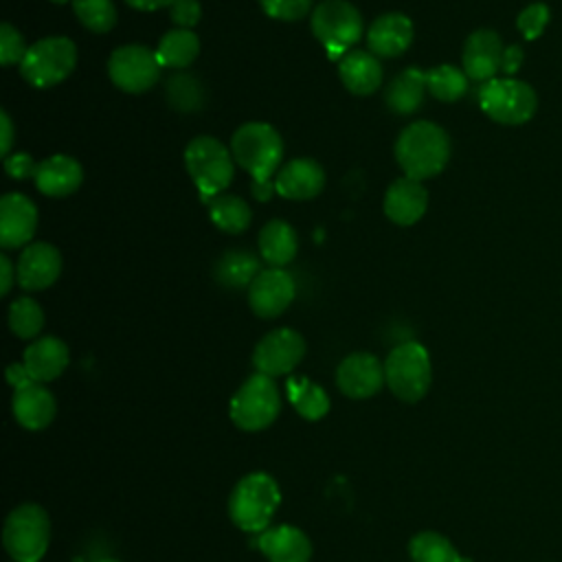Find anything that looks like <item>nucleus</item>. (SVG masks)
Wrapping results in <instances>:
<instances>
[{
    "label": "nucleus",
    "instance_id": "20e7f679",
    "mask_svg": "<svg viewBox=\"0 0 562 562\" xmlns=\"http://www.w3.org/2000/svg\"><path fill=\"white\" fill-rule=\"evenodd\" d=\"M184 167L198 187L202 200L224 193L235 176V158L231 149L213 136H195L184 149Z\"/></svg>",
    "mask_w": 562,
    "mask_h": 562
},
{
    "label": "nucleus",
    "instance_id": "9d476101",
    "mask_svg": "<svg viewBox=\"0 0 562 562\" xmlns=\"http://www.w3.org/2000/svg\"><path fill=\"white\" fill-rule=\"evenodd\" d=\"M479 105L496 123L520 125L533 116L538 99L529 83L512 77H494L479 90Z\"/></svg>",
    "mask_w": 562,
    "mask_h": 562
},
{
    "label": "nucleus",
    "instance_id": "4468645a",
    "mask_svg": "<svg viewBox=\"0 0 562 562\" xmlns=\"http://www.w3.org/2000/svg\"><path fill=\"white\" fill-rule=\"evenodd\" d=\"M18 285L26 292L50 288L61 274V255L48 241H31L18 259Z\"/></svg>",
    "mask_w": 562,
    "mask_h": 562
},
{
    "label": "nucleus",
    "instance_id": "c03bdc74",
    "mask_svg": "<svg viewBox=\"0 0 562 562\" xmlns=\"http://www.w3.org/2000/svg\"><path fill=\"white\" fill-rule=\"evenodd\" d=\"M0 121H2V149L0 154L7 158L13 149V123H11V116L7 112H0Z\"/></svg>",
    "mask_w": 562,
    "mask_h": 562
},
{
    "label": "nucleus",
    "instance_id": "37998d69",
    "mask_svg": "<svg viewBox=\"0 0 562 562\" xmlns=\"http://www.w3.org/2000/svg\"><path fill=\"white\" fill-rule=\"evenodd\" d=\"M0 274H2V285H0V294L7 296L13 288V281H18V270L13 268L11 259L7 255H0Z\"/></svg>",
    "mask_w": 562,
    "mask_h": 562
},
{
    "label": "nucleus",
    "instance_id": "393cba45",
    "mask_svg": "<svg viewBox=\"0 0 562 562\" xmlns=\"http://www.w3.org/2000/svg\"><path fill=\"white\" fill-rule=\"evenodd\" d=\"M257 547L268 562H310L312 555L310 538L292 525H279L261 531Z\"/></svg>",
    "mask_w": 562,
    "mask_h": 562
},
{
    "label": "nucleus",
    "instance_id": "cd10ccee",
    "mask_svg": "<svg viewBox=\"0 0 562 562\" xmlns=\"http://www.w3.org/2000/svg\"><path fill=\"white\" fill-rule=\"evenodd\" d=\"M259 272H261V261L257 255L248 250H228L215 263V279L224 288H233V290L250 288V283L257 279Z\"/></svg>",
    "mask_w": 562,
    "mask_h": 562
},
{
    "label": "nucleus",
    "instance_id": "0eeeda50",
    "mask_svg": "<svg viewBox=\"0 0 562 562\" xmlns=\"http://www.w3.org/2000/svg\"><path fill=\"white\" fill-rule=\"evenodd\" d=\"M314 37L327 48L329 57H342L360 42L364 22L360 11L347 0H323L314 7L310 20Z\"/></svg>",
    "mask_w": 562,
    "mask_h": 562
},
{
    "label": "nucleus",
    "instance_id": "473e14b6",
    "mask_svg": "<svg viewBox=\"0 0 562 562\" xmlns=\"http://www.w3.org/2000/svg\"><path fill=\"white\" fill-rule=\"evenodd\" d=\"M408 553L413 562H465L448 538L437 531H422L411 538Z\"/></svg>",
    "mask_w": 562,
    "mask_h": 562
},
{
    "label": "nucleus",
    "instance_id": "f704fd0d",
    "mask_svg": "<svg viewBox=\"0 0 562 562\" xmlns=\"http://www.w3.org/2000/svg\"><path fill=\"white\" fill-rule=\"evenodd\" d=\"M9 327L18 338H35L44 327V312L31 296L15 299L9 307Z\"/></svg>",
    "mask_w": 562,
    "mask_h": 562
},
{
    "label": "nucleus",
    "instance_id": "423d86ee",
    "mask_svg": "<svg viewBox=\"0 0 562 562\" xmlns=\"http://www.w3.org/2000/svg\"><path fill=\"white\" fill-rule=\"evenodd\" d=\"M77 66V46L70 37L50 35L29 46L20 75L33 88H53L70 77Z\"/></svg>",
    "mask_w": 562,
    "mask_h": 562
},
{
    "label": "nucleus",
    "instance_id": "09e8293b",
    "mask_svg": "<svg viewBox=\"0 0 562 562\" xmlns=\"http://www.w3.org/2000/svg\"><path fill=\"white\" fill-rule=\"evenodd\" d=\"M97 562H121V560H116V558H99Z\"/></svg>",
    "mask_w": 562,
    "mask_h": 562
},
{
    "label": "nucleus",
    "instance_id": "2f4dec72",
    "mask_svg": "<svg viewBox=\"0 0 562 562\" xmlns=\"http://www.w3.org/2000/svg\"><path fill=\"white\" fill-rule=\"evenodd\" d=\"M426 90L439 101H459L468 90V75L450 64L435 66L426 70Z\"/></svg>",
    "mask_w": 562,
    "mask_h": 562
},
{
    "label": "nucleus",
    "instance_id": "7ed1b4c3",
    "mask_svg": "<svg viewBox=\"0 0 562 562\" xmlns=\"http://www.w3.org/2000/svg\"><path fill=\"white\" fill-rule=\"evenodd\" d=\"M279 503L281 492L277 481L266 472H252L239 479L233 487L228 498V514L241 531L261 533L268 529Z\"/></svg>",
    "mask_w": 562,
    "mask_h": 562
},
{
    "label": "nucleus",
    "instance_id": "a19ab883",
    "mask_svg": "<svg viewBox=\"0 0 562 562\" xmlns=\"http://www.w3.org/2000/svg\"><path fill=\"white\" fill-rule=\"evenodd\" d=\"M37 167H40V162H35V158L31 154H24V151H15V154H9L4 158V171L13 180L35 178Z\"/></svg>",
    "mask_w": 562,
    "mask_h": 562
},
{
    "label": "nucleus",
    "instance_id": "f03ea898",
    "mask_svg": "<svg viewBox=\"0 0 562 562\" xmlns=\"http://www.w3.org/2000/svg\"><path fill=\"white\" fill-rule=\"evenodd\" d=\"M231 154L252 182H268L281 167L283 140L270 123L250 121L235 130Z\"/></svg>",
    "mask_w": 562,
    "mask_h": 562
},
{
    "label": "nucleus",
    "instance_id": "1a4fd4ad",
    "mask_svg": "<svg viewBox=\"0 0 562 562\" xmlns=\"http://www.w3.org/2000/svg\"><path fill=\"white\" fill-rule=\"evenodd\" d=\"M281 411V395L270 375H250L231 400V419L237 428L255 432L268 428Z\"/></svg>",
    "mask_w": 562,
    "mask_h": 562
},
{
    "label": "nucleus",
    "instance_id": "a878e982",
    "mask_svg": "<svg viewBox=\"0 0 562 562\" xmlns=\"http://www.w3.org/2000/svg\"><path fill=\"white\" fill-rule=\"evenodd\" d=\"M424 94H426V72L419 68H406L389 81L384 90V103L391 112L400 116H408L422 108Z\"/></svg>",
    "mask_w": 562,
    "mask_h": 562
},
{
    "label": "nucleus",
    "instance_id": "a211bd4d",
    "mask_svg": "<svg viewBox=\"0 0 562 562\" xmlns=\"http://www.w3.org/2000/svg\"><path fill=\"white\" fill-rule=\"evenodd\" d=\"M384 215L397 226H413L428 209V191L419 180L397 178L384 193Z\"/></svg>",
    "mask_w": 562,
    "mask_h": 562
},
{
    "label": "nucleus",
    "instance_id": "4be33fe9",
    "mask_svg": "<svg viewBox=\"0 0 562 562\" xmlns=\"http://www.w3.org/2000/svg\"><path fill=\"white\" fill-rule=\"evenodd\" d=\"M83 182V167L79 160L66 154L48 156L40 162L35 173V187L48 198H66L75 193Z\"/></svg>",
    "mask_w": 562,
    "mask_h": 562
},
{
    "label": "nucleus",
    "instance_id": "6ab92c4d",
    "mask_svg": "<svg viewBox=\"0 0 562 562\" xmlns=\"http://www.w3.org/2000/svg\"><path fill=\"white\" fill-rule=\"evenodd\" d=\"M274 189L285 200H312L325 189V171L312 158H294L277 171Z\"/></svg>",
    "mask_w": 562,
    "mask_h": 562
},
{
    "label": "nucleus",
    "instance_id": "c756f323",
    "mask_svg": "<svg viewBox=\"0 0 562 562\" xmlns=\"http://www.w3.org/2000/svg\"><path fill=\"white\" fill-rule=\"evenodd\" d=\"M209 217L220 231L239 235L250 226L252 211L244 198L231 195V193H220L209 200Z\"/></svg>",
    "mask_w": 562,
    "mask_h": 562
},
{
    "label": "nucleus",
    "instance_id": "58836bf2",
    "mask_svg": "<svg viewBox=\"0 0 562 562\" xmlns=\"http://www.w3.org/2000/svg\"><path fill=\"white\" fill-rule=\"evenodd\" d=\"M549 22V7L542 4V2H533L529 7H525L520 13H518V29L522 33L525 40H536L542 35L544 26Z\"/></svg>",
    "mask_w": 562,
    "mask_h": 562
},
{
    "label": "nucleus",
    "instance_id": "c85d7f7f",
    "mask_svg": "<svg viewBox=\"0 0 562 562\" xmlns=\"http://www.w3.org/2000/svg\"><path fill=\"white\" fill-rule=\"evenodd\" d=\"M200 53V37L191 29H171L167 31L156 48L160 66L167 68H187L195 61Z\"/></svg>",
    "mask_w": 562,
    "mask_h": 562
},
{
    "label": "nucleus",
    "instance_id": "de8ad7c7",
    "mask_svg": "<svg viewBox=\"0 0 562 562\" xmlns=\"http://www.w3.org/2000/svg\"><path fill=\"white\" fill-rule=\"evenodd\" d=\"M274 193H277V189H274V182H272V180H268V182H252V195H255V200L268 202Z\"/></svg>",
    "mask_w": 562,
    "mask_h": 562
},
{
    "label": "nucleus",
    "instance_id": "5701e85b",
    "mask_svg": "<svg viewBox=\"0 0 562 562\" xmlns=\"http://www.w3.org/2000/svg\"><path fill=\"white\" fill-rule=\"evenodd\" d=\"M11 408H13V417L18 419V424L29 430L46 428L53 422L55 411H57L53 393L46 386H42L40 382H29V384L15 389Z\"/></svg>",
    "mask_w": 562,
    "mask_h": 562
},
{
    "label": "nucleus",
    "instance_id": "8fccbe9b",
    "mask_svg": "<svg viewBox=\"0 0 562 562\" xmlns=\"http://www.w3.org/2000/svg\"><path fill=\"white\" fill-rule=\"evenodd\" d=\"M50 2H55V4H66L68 0H50ZM70 2H72V0H70Z\"/></svg>",
    "mask_w": 562,
    "mask_h": 562
},
{
    "label": "nucleus",
    "instance_id": "c9c22d12",
    "mask_svg": "<svg viewBox=\"0 0 562 562\" xmlns=\"http://www.w3.org/2000/svg\"><path fill=\"white\" fill-rule=\"evenodd\" d=\"M72 11L92 33H108L116 24V7L112 0H72Z\"/></svg>",
    "mask_w": 562,
    "mask_h": 562
},
{
    "label": "nucleus",
    "instance_id": "9b49d317",
    "mask_svg": "<svg viewBox=\"0 0 562 562\" xmlns=\"http://www.w3.org/2000/svg\"><path fill=\"white\" fill-rule=\"evenodd\" d=\"M160 68L156 50L145 44L119 46L108 59V75L112 83L127 94H140L154 88L160 79Z\"/></svg>",
    "mask_w": 562,
    "mask_h": 562
},
{
    "label": "nucleus",
    "instance_id": "f257e3e1",
    "mask_svg": "<svg viewBox=\"0 0 562 562\" xmlns=\"http://www.w3.org/2000/svg\"><path fill=\"white\" fill-rule=\"evenodd\" d=\"M395 160L404 176L428 180L443 171L450 160V138L443 127L432 121H415L406 125L395 140Z\"/></svg>",
    "mask_w": 562,
    "mask_h": 562
},
{
    "label": "nucleus",
    "instance_id": "49530a36",
    "mask_svg": "<svg viewBox=\"0 0 562 562\" xmlns=\"http://www.w3.org/2000/svg\"><path fill=\"white\" fill-rule=\"evenodd\" d=\"M127 7L136 11H158V9H169L173 0H125Z\"/></svg>",
    "mask_w": 562,
    "mask_h": 562
},
{
    "label": "nucleus",
    "instance_id": "ddd939ff",
    "mask_svg": "<svg viewBox=\"0 0 562 562\" xmlns=\"http://www.w3.org/2000/svg\"><path fill=\"white\" fill-rule=\"evenodd\" d=\"M296 283L283 268H266L248 288V305L259 318L281 316L294 301Z\"/></svg>",
    "mask_w": 562,
    "mask_h": 562
},
{
    "label": "nucleus",
    "instance_id": "b1692460",
    "mask_svg": "<svg viewBox=\"0 0 562 562\" xmlns=\"http://www.w3.org/2000/svg\"><path fill=\"white\" fill-rule=\"evenodd\" d=\"M68 345L61 338L44 336L26 347L22 364L29 371V375L42 384L59 378L68 367Z\"/></svg>",
    "mask_w": 562,
    "mask_h": 562
},
{
    "label": "nucleus",
    "instance_id": "412c9836",
    "mask_svg": "<svg viewBox=\"0 0 562 562\" xmlns=\"http://www.w3.org/2000/svg\"><path fill=\"white\" fill-rule=\"evenodd\" d=\"M338 75L351 94L369 97L382 86L384 68L371 50H349L338 61Z\"/></svg>",
    "mask_w": 562,
    "mask_h": 562
},
{
    "label": "nucleus",
    "instance_id": "e433bc0d",
    "mask_svg": "<svg viewBox=\"0 0 562 562\" xmlns=\"http://www.w3.org/2000/svg\"><path fill=\"white\" fill-rule=\"evenodd\" d=\"M26 50H29V46H26L22 33L13 24L4 22L0 26V61H2V66H15V64L20 66Z\"/></svg>",
    "mask_w": 562,
    "mask_h": 562
},
{
    "label": "nucleus",
    "instance_id": "79ce46f5",
    "mask_svg": "<svg viewBox=\"0 0 562 562\" xmlns=\"http://www.w3.org/2000/svg\"><path fill=\"white\" fill-rule=\"evenodd\" d=\"M522 57H525V53H522V48H520L518 44L507 46V48L503 50V64H501V70H503L505 75H514V72L520 68Z\"/></svg>",
    "mask_w": 562,
    "mask_h": 562
},
{
    "label": "nucleus",
    "instance_id": "aec40b11",
    "mask_svg": "<svg viewBox=\"0 0 562 562\" xmlns=\"http://www.w3.org/2000/svg\"><path fill=\"white\" fill-rule=\"evenodd\" d=\"M413 22L404 13H382L367 31L369 50L375 57H400L413 42Z\"/></svg>",
    "mask_w": 562,
    "mask_h": 562
},
{
    "label": "nucleus",
    "instance_id": "6e6552de",
    "mask_svg": "<svg viewBox=\"0 0 562 562\" xmlns=\"http://www.w3.org/2000/svg\"><path fill=\"white\" fill-rule=\"evenodd\" d=\"M48 540L50 520L40 505L26 503L7 516L2 542L13 562H40L48 549Z\"/></svg>",
    "mask_w": 562,
    "mask_h": 562
},
{
    "label": "nucleus",
    "instance_id": "2eb2a0df",
    "mask_svg": "<svg viewBox=\"0 0 562 562\" xmlns=\"http://www.w3.org/2000/svg\"><path fill=\"white\" fill-rule=\"evenodd\" d=\"M384 362H380L373 353H351L336 369L338 389L353 400L375 395L384 386Z\"/></svg>",
    "mask_w": 562,
    "mask_h": 562
},
{
    "label": "nucleus",
    "instance_id": "4c0bfd02",
    "mask_svg": "<svg viewBox=\"0 0 562 562\" xmlns=\"http://www.w3.org/2000/svg\"><path fill=\"white\" fill-rule=\"evenodd\" d=\"M266 15L272 20L294 22L314 11V0H259Z\"/></svg>",
    "mask_w": 562,
    "mask_h": 562
},
{
    "label": "nucleus",
    "instance_id": "ea45409f",
    "mask_svg": "<svg viewBox=\"0 0 562 562\" xmlns=\"http://www.w3.org/2000/svg\"><path fill=\"white\" fill-rule=\"evenodd\" d=\"M169 18L176 24V29H191L202 18V7L198 0H173L169 7Z\"/></svg>",
    "mask_w": 562,
    "mask_h": 562
},
{
    "label": "nucleus",
    "instance_id": "a18cd8bd",
    "mask_svg": "<svg viewBox=\"0 0 562 562\" xmlns=\"http://www.w3.org/2000/svg\"><path fill=\"white\" fill-rule=\"evenodd\" d=\"M7 378H9V382L13 384V389H20V386H24V384H29V382H35V380L29 375V371L24 369V364H9Z\"/></svg>",
    "mask_w": 562,
    "mask_h": 562
},
{
    "label": "nucleus",
    "instance_id": "bb28decb",
    "mask_svg": "<svg viewBox=\"0 0 562 562\" xmlns=\"http://www.w3.org/2000/svg\"><path fill=\"white\" fill-rule=\"evenodd\" d=\"M299 250L296 231L283 220H270L259 233V257L272 268L288 266Z\"/></svg>",
    "mask_w": 562,
    "mask_h": 562
},
{
    "label": "nucleus",
    "instance_id": "f8f14e48",
    "mask_svg": "<svg viewBox=\"0 0 562 562\" xmlns=\"http://www.w3.org/2000/svg\"><path fill=\"white\" fill-rule=\"evenodd\" d=\"M305 356V340L299 331L290 327H279L266 334L255 351H252V364L257 373L277 378L283 373H290Z\"/></svg>",
    "mask_w": 562,
    "mask_h": 562
},
{
    "label": "nucleus",
    "instance_id": "dca6fc26",
    "mask_svg": "<svg viewBox=\"0 0 562 562\" xmlns=\"http://www.w3.org/2000/svg\"><path fill=\"white\" fill-rule=\"evenodd\" d=\"M37 231V206L22 193H7L0 200V246L4 250L29 246Z\"/></svg>",
    "mask_w": 562,
    "mask_h": 562
},
{
    "label": "nucleus",
    "instance_id": "72a5a7b5",
    "mask_svg": "<svg viewBox=\"0 0 562 562\" xmlns=\"http://www.w3.org/2000/svg\"><path fill=\"white\" fill-rule=\"evenodd\" d=\"M167 101L178 112H198L204 105V88L202 83L187 72L171 75L165 83Z\"/></svg>",
    "mask_w": 562,
    "mask_h": 562
},
{
    "label": "nucleus",
    "instance_id": "7c9ffc66",
    "mask_svg": "<svg viewBox=\"0 0 562 562\" xmlns=\"http://www.w3.org/2000/svg\"><path fill=\"white\" fill-rule=\"evenodd\" d=\"M285 391H288L290 404L301 417L316 422L327 415L329 411L327 393L318 384H312L307 378H290L285 384Z\"/></svg>",
    "mask_w": 562,
    "mask_h": 562
},
{
    "label": "nucleus",
    "instance_id": "f3484780",
    "mask_svg": "<svg viewBox=\"0 0 562 562\" xmlns=\"http://www.w3.org/2000/svg\"><path fill=\"white\" fill-rule=\"evenodd\" d=\"M503 42L490 29H479L468 35L461 53L463 72L474 81H490L496 77L503 64Z\"/></svg>",
    "mask_w": 562,
    "mask_h": 562
},
{
    "label": "nucleus",
    "instance_id": "39448f33",
    "mask_svg": "<svg viewBox=\"0 0 562 562\" xmlns=\"http://www.w3.org/2000/svg\"><path fill=\"white\" fill-rule=\"evenodd\" d=\"M384 378L391 393L402 402H419L432 380L430 356L422 342L406 340L393 347L384 360Z\"/></svg>",
    "mask_w": 562,
    "mask_h": 562
}]
</instances>
